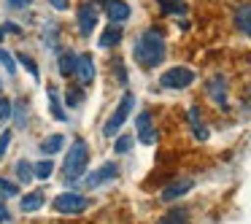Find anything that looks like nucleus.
Wrapping results in <instances>:
<instances>
[{
	"label": "nucleus",
	"mask_w": 251,
	"mask_h": 224,
	"mask_svg": "<svg viewBox=\"0 0 251 224\" xmlns=\"http://www.w3.org/2000/svg\"><path fill=\"white\" fill-rule=\"evenodd\" d=\"M135 60L143 68H154L165 60V35L157 27H149L135 41Z\"/></svg>",
	"instance_id": "f257e3e1"
},
{
	"label": "nucleus",
	"mask_w": 251,
	"mask_h": 224,
	"mask_svg": "<svg viewBox=\"0 0 251 224\" xmlns=\"http://www.w3.org/2000/svg\"><path fill=\"white\" fill-rule=\"evenodd\" d=\"M87 162H89V149L81 138H76L73 146L68 149V154H65V162H62V175H65V181L81 178V173L87 170Z\"/></svg>",
	"instance_id": "f03ea898"
},
{
	"label": "nucleus",
	"mask_w": 251,
	"mask_h": 224,
	"mask_svg": "<svg viewBox=\"0 0 251 224\" xmlns=\"http://www.w3.org/2000/svg\"><path fill=\"white\" fill-rule=\"evenodd\" d=\"M132 108H135V95L132 92H125L122 95V100H119V105H116V111L108 116V122H105V127H103V135H116V132L122 130V124L127 122V116L132 114Z\"/></svg>",
	"instance_id": "7ed1b4c3"
},
{
	"label": "nucleus",
	"mask_w": 251,
	"mask_h": 224,
	"mask_svg": "<svg viewBox=\"0 0 251 224\" xmlns=\"http://www.w3.org/2000/svg\"><path fill=\"white\" fill-rule=\"evenodd\" d=\"M192 81H195V71H189V68H170L159 76L162 89H186L192 87Z\"/></svg>",
	"instance_id": "20e7f679"
},
{
	"label": "nucleus",
	"mask_w": 251,
	"mask_h": 224,
	"mask_svg": "<svg viewBox=\"0 0 251 224\" xmlns=\"http://www.w3.org/2000/svg\"><path fill=\"white\" fill-rule=\"evenodd\" d=\"M87 205H89L87 197L73 195V192H62L60 197H54V211L57 213H81Z\"/></svg>",
	"instance_id": "39448f33"
},
{
	"label": "nucleus",
	"mask_w": 251,
	"mask_h": 224,
	"mask_svg": "<svg viewBox=\"0 0 251 224\" xmlns=\"http://www.w3.org/2000/svg\"><path fill=\"white\" fill-rule=\"evenodd\" d=\"M205 92H208V98L213 100V103L219 105V108H224L227 111L229 108V100H227V78L224 76H213L211 81H208V87H205Z\"/></svg>",
	"instance_id": "423d86ee"
},
{
	"label": "nucleus",
	"mask_w": 251,
	"mask_h": 224,
	"mask_svg": "<svg viewBox=\"0 0 251 224\" xmlns=\"http://www.w3.org/2000/svg\"><path fill=\"white\" fill-rule=\"evenodd\" d=\"M116 173H119V165H116V162H105V165H100L92 175L84 178V186H87V189H95V186H100V184H105V181L116 178Z\"/></svg>",
	"instance_id": "0eeeda50"
},
{
	"label": "nucleus",
	"mask_w": 251,
	"mask_h": 224,
	"mask_svg": "<svg viewBox=\"0 0 251 224\" xmlns=\"http://www.w3.org/2000/svg\"><path fill=\"white\" fill-rule=\"evenodd\" d=\"M192 186H195V181H192V178H176L173 184H168L162 189L159 200H162V202H173V200H178V197H184Z\"/></svg>",
	"instance_id": "6e6552de"
},
{
	"label": "nucleus",
	"mask_w": 251,
	"mask_h": 224,
	"mask_svg": "<svg viewBox=\"0 0 251 224\" xmlns=\"http://www.w3.org/2000/svg\"><path fill=\"white\" fill-rule=\"evenodd\" d=\"M73 73L78 76L81 84H92L95 81V60H92V54H76V71Z\"/></svg>",
	"instance_id": "1a4fd4ad"
},
{
	"label": "nucleus",
	"mask_w": 251,
	"mask_h": 224,
	"mask_svg": "<svg viewBox=\"0 0 251 224\" xmlns=\"http://www.w3.org/2000/svg\"><path fill=\"white\" fill-rule=\"evenodd\" d=\"M95 25H98V11H95L92 6H84L81 11H78V30H81L84 38H87V35H92Z\"/></svg>",
	"instance_id": "9d476101"
},
{
	"label": "nucleus",
	"mask_w": 251,
	"mask_h": 224,
	"mask_svg": "<svg viewBox=\"0 0 251 224\" xmlns=\"http://www.w3.org/2000/svg\"><path fill=\"white\" fill-rule=\"evenodd\" d=\"M138 138H141V143H146V146L157 143V132H154V127H151V116L149 114L138 116Z\"/></svg>",
	"instance_id": "9b49d317"
},
{
	"label": "nucleus",
	"mask_w": 251,
	"mask_h": 224,
	"mask_svg": "<svg viewBox=\"0 0 251 224\" xmlns=\"http://www.w3.org/2000/svg\"><path fill=\"white\" fill-rule=\"evenodd\" d=\"M105 14H108L111 22H125V19H130V6L127 3H122V0H108L105 3Z\"/></svg>",
	"instance_id": "f8f14e48"
},
{
	"label": "nucleus",
	"mask_w": 251,
	"mask_h": 224,
	"mask_svg": "<svg viewBox=\"0 0 251 224\" xmlns=\"http://www.w3.org/2000/svg\"><path fill=\"white\" fill-rule=\"evenodd\" d=\"M119 41H122V25H116V22L105 25L103 35H100V46H103V49H108V46H116Z\"/></svg>",
	"instance_id": "ddd939ff"
},
{
	"label": "nucleus",
	"mask_w": 251,
	"mask_h": 224,
	"mask_svg": "<svg viewBox=\"0 0 251 224\" xmlns=\"http://www.w3.org/2000/svg\"><path fill=\"white\" fill-rule=\"evenodd\" d=\"M189 124H192V130H195L197 141H208V127L202 124V116H200V108H197V105L189 108Z\"/></svg>",
	"instance_id": "4468645a"
},
{
	"label": "nucleus",
	"mask_w": 251,
	"mask_h": 224,
	"mask_svg": "<svg viewBox=\"0 0 251 224\" xmlns=\"http://www.w3.org/2000/svg\"><path fill=\"white\" fill-rule=\"evenodd\" d=\"M235 25H238V30H243L251 38V3H246V6H240L235 11Z\"/></svg>",
	"instance_id": "2eb2a0df"
},
{
	"label": "nucleus",
	"mask_w": 251,
	"mask_h": 224,
	"mask_svg": "<svg viewBox=\"0 0 251 224\" xmlns=\"http://www.w3.org/2000/svg\"><path fill=\"white\" fill-rule=\"evenodd\" d=\"M44 202H46L44 192H30V195H25V197H22L19 208H22L25 213H30V211H38V208H44Z\"/></svg>",
	"instance_id": "dca6fc26"
},
{
	"label": "nucleus",
	"mask_w": 251,
	"mask_h": 224,
	"mask_svg": "<svg viewBox=\"0 0 251 224\" xmlns=\"http://www.w3.org/2000/svg\"><path fill=\"white\" fill-rule=\"evenodd\" d=\"M189 222V211L186 208H176V211H170L168 216H162L157 224H186Z\"/></svg>",
	"instance_id": "f3484780"
},
{
	"label": "nucleus",
	"mask_w": 251,
	"mask_h": 224,
	"mask_svg": "<svg viewBox=\"0 0 251 224\" xmlns=\"http://www.w3.org/2000/svg\"><path fill=\"white\" fill-rule=\"evenodd\" d=\"M62 146H65V138L62 135H49L44 143H41V151L44 154H57V151H62Z\"/></svg>",
	"instance_id": "a211bd4d"
},
{
	"label": "nucleus",
	"mask_w": 251,
	"mask_h": 224,
	"mask_svg": "<svg viewBox=\"0 0 251 224\" xmlns=\"http://www.w3.org/2000/svg\"><path fill=\"white\" fill-rule=\"evenodd\" d=\"M17 175H19V184H30V181L35 178V173H33V165L27 162V159H19L17 162Z\"/></svg>",
	"instance_id": "6ab92c4d"
},
{
	"label": "nucleus",
	"mask_w": 251,
	"mask_h": 224,
	"mask_svg": "<svg viewBox=\"0 0 251 224\" xmlns=\"http://www.w3.org/2000/svg\"><path fill=\"white\" fill-rule=\"evenodd\" d=\"M76 71V54L73 51H62L60 54V73L62 76H71Z\"/></svg>",
	"instance_id": "aec40b11"
},
{
	"label": "nucleus",
	"mask_w": 251,
	"mask_h": 224,
	"mask_svg": "<svg viewBox=\"0 0 251 224\" xmlns=\"http://www.w3.org/2000/svg\"><path fill=\"white\" fill-rule=\"evenodd\" d=\"M51 170H54V162L51 159H44V162H38L33 168V173H35V178H41V181H46L51 175Z\"/></svg>",
	"instance_id": "412c9836"
},
{
	"label": "nucleus",
	"mask_w": 251,
	"mask_h": 224,
	"mask_svg": "<svg viewBox=\"0 0 251 224\" xmlns=\"http://www.w3.org/2000/svg\"><path fill=\"white\" fill-rule=\"evenodd\" d=\"M132 143H135V138H132V135H119V138H116V143H114V151L116 154H127L132 149Z\"/></svg>",
	"instance_id": "4be33fe9"
},
{
	"label": "nucleus",
	"mask_w": 251,
	"mask_h": 224,
	"mask_svg": "<svg viewBox=\"0 0 251 224\" xmlns=\"http://www.w3.org/2000/svg\"><path fill=\"white\" fill-rule=\"evenodd\" d=\"M17 195H19V186L17 184H11V181H6V178H0V197H3V200L17 197Z\"/></svg>",
	"instance_id": "5701e85b"
},
{
	"label": "nucleus",
	"mask_w": 251,
	"mask_h": 224,
	"mask_svg": "<svg viewBox=\"0 0 251 224\" xmlns=\"http://www.w3.org/2000/svg\"><path fill=\"white\" fill-rule=\"evenodd\" d=\"M49 103H51V116H54L57 122H65V114H62V108H60V100H57L54 89H49Z\"/></svg>",
	"instance_id": "b1692460"
},
{
	"label": "nucleus",
	"mask_w": 251,
	"mask_h": 224,
	"mask_svg": "<svg viewBox=\"0 0 251 224\" xmlns=\"http://www.w3.org/2000/svg\"><path fill=\"white\" fill-rule=\"evenodd\" d=\"M0 65L6 68V73H11V76L17 73V65H14V57L8 54V51H3V49H0Z\"/></svg>",
	"instance_id": "393cba45"
},
{
	"label": "nucleus",
	"mask_w": 251,
	"mask_h": 224,
	"mask_svg": "<svg viewBox=\"0 0 251 224\" xmlns=\"http://www.w3.org/2000/svg\"><path fill=\"white\" fill-rule=\"evenodd\" d=\"M11 100H6V98H0V124H6V119L11 116Z\"/></svg>",
	"instance_id": "a878e982"
},
{
	"label": "nucleus",
	"mask_w": 251,
	"mask_h": 224,
	"mask_svg": "<svg viewBox=\"0 0 251 224\" xmlns=\"http://www.w3.org/2000/svg\"><path fill=\"white\" fill-rule=\"evenodd\" d=\"M19 62H22V65L27 68V73H30V76H33V78H38V68H35V62L30 60L27 54H19Z\"/></svg>",
	"instance_id": "bb28decb"
},
{
	"label": "nucleus",
	"mask_w": 251,
	"mask_h": 224,
	"mask_svg": "<svg viewBox=\"0 0 251 224\" xmlns=\"http://www.w3.org/2000/svg\"><path fill=\"white\" fill-rule=\"evenodd\" d=\"M8 143H11V132H3V135H0V159L6 157V149H8Z\"/></svg>",
	"instance_id": "cd10ccee"
},
{
	"label": "nucleus",
	"mask_w": 251,
	"mask_h": 224,
	"mask_svg": "<svg viewBox=\"0 0 251 224\" xmlns=\"http://www.w3.org/2000/svg\"><path fill=\"white\" fill-rule=\"evenodd\" d=\"M65 100H68V105H78V103H81V92H78V89H71Z\"/></svg>",
	"instance_id": "c85d7f7f"
},
{
	"label": "nucleus",
	"mask_w": 251,
	"mask_h": 224,
	"mask_svg": "<svg viewBox=\"0 0 251 224\" xmlns=\"http://www.w3.org/2000/svg\"><path fill=\"white\" fill-rule=\"evenodd\" d=\"M8 6H11V8H27L30 0H8Z\"/></svg>",
	"instance_id": "c756f323"
},
{
	"label": "nucleus",
	"mask_w": 251,
	"mask_h": 224,
	"mask_svg": "<svg viewBox=\"0 0 251 224\" xmlns=\"http://www.w3.org/2000/svg\"><path fill=\"white\" fill-rule=\"evenodd\" d=\"M3 222H8V208L3 205V197H0V224Z\"/></svg>",
	"instance_id": "7c9ffc66"
},
{
	"label": "nucleus",
	"mask_w": 251,
	"mask_h": 224,
	"mask_svg": "<svg viewBox=\"0 0 251 224\" xmlns=\"http://www.w3.org/2000/svg\"><path fill=\"white\" fill-rule=\"evenodd\" d=\"M49 3L57 8V11H65V8H68V0H49Z\"/></svg>",
	"instance_id": "2f4dec72"
},
{
	"label": "nucleus",
	"mask_w": 251,
	"mask_h": 224,
	"mask_svg": "<svg viewBox=\"0 0 251 224\" xmlns=\"http://www.w3.org/2000/svg\"><path fill=\"white\" fill-rule=\"evenodd\" d=\"M0 38H3V30H0Z\"/></svg>",
	"instance_id": "473e14b6"
}]
</instances>
